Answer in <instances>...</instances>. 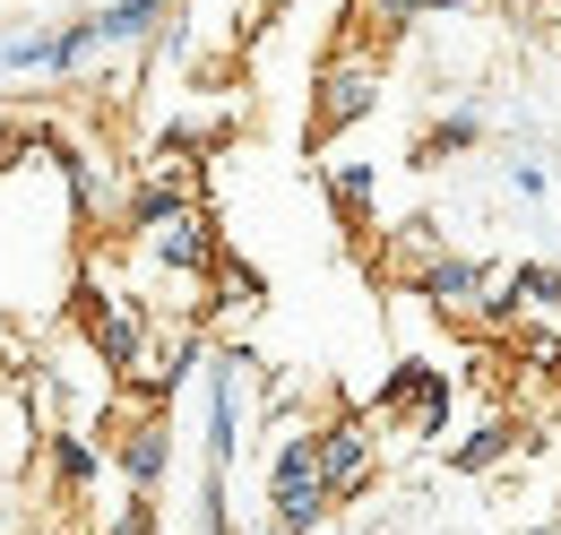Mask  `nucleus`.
Wrapping results in <instances>:
<instances>
[{"label":"nucleus","instance_id":"9b49d317","mask_svg":"<svg viewBox=\"0 0 561 535\" xmlns=\"http://www.w3.org/2000/svg\"><path fill=\"white\" fill-rule=\"evenodd\" d=\"M440 260H449V225L440 216H398L389 242H380V276L389 285H415L423 268H440Z\"/></svg>","mask_w":561,"mask_h":535},{"label":"nucleus","instance_id":"f03ea898","mask_svg":"<svg viewBox=\"0 0 561 535\" xmlns=\"http://www.w3.org/2000/svg\"><path fill=\"white\" fill-rule=\"evenodd\" d=\"M380 87H389V44L371 35H337L320 69H311V122H302V147H337L354 122L380 113Z\"/></svg>","mask_w":561,"mask_h":535},{"label":"nucleus","instance_id":"6ab92c4d","mask_svg":"<svg viewBox=\"0 0 561 535\" xmlns=\"http://www.w3.org/2000/svg\"><path fill=\"white\" fill-rule=\"evenodd\" d=\"M510 191H518V200H545V191H553V173H545L536 156H510Z\"/></svg>","mask_w":561,"mask_h":535},{"label":"nucleus","instance_id":"4468645a","mask_svg":"<svg viewBox=\"0 0 561 535\" xmlns=\"http://www.w3.org/2000/svg\"><path fill=\"white\" fill-rule=\"evenodd\" d=\"M527 449H536V432L510 423V414H492V423H476V432L449 449V475H492L501 458H527Z\"/></svg>","mask_w":561,"mask_h":535},{"label":"nucleus","instance_id":"0eeeda50","mask_svg":"<svg viewBox=\"0 0 561 535\" xmlns=\"http://www.w3.org/2000/svg\"><path fill=\"white\" fill-rule=\"evenodd\" d=\"M199 363H208V329H199V320H182V329H156L147 363L130 372V380H122V389L139 398V414H164V406H173V389H182Z\"/></svg>","mask_w":561,"mask_h":535},{"label":"nucleus","instance_id":"aec40b11","mask_svg":"<svg viewBox=\"0 0 561 535\" xmlns=\"http://www.w3.org/2000/svg\"><path fill=\"white\" fill-rule=\"evenodd\" d=\"M35 147H44V138H35V130H9V122H0V173H9L18 156H35Z\"/></svg>","mask_w":561,"mask_h":535},{"label":"nucleus","instance_id":"5701e85b","mask_svg":"<svg viewBox=\"0 0 561 535\" xmlns=\"http://www.w3.org/2000/svg\"><path fill=\"white\" fill-rule=\"evenodd\" d=\"M0 398H9V380H0Z\"/></svg>","mask_w":561,"mask_h":535},{"label":"nucleus","instance_id":"20e7f679","mask_svg":"<svg viewBox=\"0 0 561 535\" xmlns=\"http://www.w3.org/2000/svg\"><path fill=\"white\" fill-rule=\"evenodd\" d=\"M164 18H173V0H104L87 18H61V69L53 78H87V69L113 61V53H139Z\"/></svg>","mask_w":561,"mask_h":535},{"label":"nucleus","instance_id":"4be33fe9","mask_svg":"<svg viewBox=\"0 0 561 535\" xmlns=\"http://www.w3.org/2000/svg\"><path fill=\"white\" fill-rule=\"evenodd\" d=\"M277 9H285V0H260V18H277Z\"/></svg>","mask_w":561,"mask_h":535},{"label":"nucleus","instance_id":"dca6fc26","mask_svg":"<svg viewBox=\"0 0 561 535\" xmlns=\"http://www.w3.org/2000/svg\"><path fill=\"white\" fill-rule=\"evenodd\" d=\"M440 9H476V0H354V9H346V35L389 44V35H407L415 18H440Z\"/></svg>","mask_w":561,"mask_h":535},{"label":"nucleus","instance_id":"1a4fd4ad","mask_svg":"<svg viewBox=\"0 0 561 535\" xmlns=\"http://www.w3.org/2000/svg\"><path fill=\"white\" fill-rule=\"evenodd\" d=\"M113 475L130 492H164V475H173V414H130L113 432Z\"/></svg>","mask_w":561,"mask_h":535},{"label":"nucleus","instance_id":"39448f33","mask_svg":"<svg viewBox=\"0 0 561 535\" xmlns=\"http://www.w3.org/2000/svg\"><path fill=\"white\" fill-rule=\"evenodd\" d=\"M130 251H139L156 276H182V285H208V276H225V234H216L208 207H182V216H164V225L130 234Z\"/></svg>","mask_w":561,"mask_h":535},{"label":"nucleus","instance_id":"a211bd4d","mask_svg":"<svg viewBox=\"0 0 561 535\" xmlns=\"http://www.w3.org/2000/svg\"><path fill=\"white\" fill-rule=\"evenodd\" d=\"M104 535H156V492H130L122 510H113V527Z\"/></svg>","mask_w":561,"mask_h":535},{"label":"nucleus","instance_id":"f257e3e1","mask_svg":"<svg viewBox=\"0 0 561 535\" xmlns=\"http://www.w3.org/2000/svg\"><path fill=\"white\" fill-rule=\"evenodd\" d=\"M260 372L251 345L208 354V432H199V535H233V449H242V380Z\"/></svg>","mask_w":561,"mask_h":535},{"label":"nucleus","instance_id":"7ed1b4c3","mask_svg":"<svg viewBox=\"0 0 561 535\" xmlns=\"http://www.w3.org/2000/svg\"><path fill=\"white\" fill-rule=\"evenodd\" d=\"M70 311H78V337H87V354L104 363V380H130V372L147 363V345H156V329H164V320L147 311L139 294H122L104 268H87V276L70 285Z\"/></svg>","mask_w":561,"mask_h":535},{"label":"nucleus","instance_id":"ddd939ff","mask_svg":"<svg viewBox=\"0 0 561 535\" xmlns=\"http://www.w3.org/2000/svg\"><path fill=\"white\" fill-rule=\"evenodd\" d=\"M104 458H113V449H95L87 432H44V467H53V492H61V501H87V492L104 483Z\"/></svg>","mask_w":561,"mask_h":535},{"label":"nucleus","instance_id":"f8f14e48","mask_svg":"<svg viewBox=\"0 0 561 535\" xmlns=\"http://www.w3.org/2000/svg\"><path fill=\"white\" fill-rule=\"evenodd\" d=\"M320 191H329L346 234H371V216H380V164L371 156H329L320 164Z\"/></svg>","mask_w":561,"mask_h":535},{"label":"nucleus","instance_id":"423d86ee","mask_svg":"<svg viewBox=\"0 0 561 535\" xmlns=\"http://www.w3.org/2000/svg\"><path fill=\"white\" fill-rule=\"evenodd\" d=\"M449 406H458V380H449L440 363H423V354L389 363V380H380V423H407L415 441H440V432H449Z\"/></svg>","mask_w":561,"mask_h":535},{"label":"nucleus","instance_id":"f3484780","mask_svg":"<svg viewBox=\"0 0 561 535\" xmlns=\"http://www.w3.org/2000/svg\"><path fill=\"white\" fill-rule=\"evenodd\" d=\"M467 147H484V113H476V104H458V113L423 122L415 147H407V164H449V156H467Z\"/></svg>","mask_w":561,"mask_h":535},{"label":"nucleus","instance_id":"b1692460","mask_svg":"<svg viewBox=\"0 0 561 535\" xmlns=\"http://www.w3.org/2000/svg\"><path fill=\"white\" fill-rule=\"evenodd\" d=\"M329 535H337V527H329Z\"/></svg>","mask_w":561,"mask_h":535},{"label":"nucleus","instance_id":"2eb2a0df","mask_svg":"<svg viewBox=\"0 0 561 535\" xmlns=\"http://www.w3.org/2000/svg\"><path fill=\"white\" fill-rule=\"evenodd\" d=\"M311 483H329V467H320V423H285L277 458H268V501L277 492H311Z\"/></svg>","mask_w":561,"mask_h":535},{"label":"nucleus","instance_id":"6e6552de","mask_svg":"<svg viewBox=\"0 0 561 535\" xmlns=\"http://www.w3.org/2000/svg\"><path fill=\"white\" fill-rule=\"evenodd\" d=\"M320 467H329V492H337V501H363V492H371V475H380V432H371V414L337 406V414L320 423Z\"/></svg>","mask_w":561,"mask_h":535},{"label":"nucleus","instance_id":"412c9836","mask_svg":"<svg viewBox=\"0 0 561 535\" xmlns=\"http://www.w3.org/2000/svg\"><path fill=\"white\" fill-rule=\"evenodd\" d=\"M527 535H561V519H545V527H527Z\"/></svg>","mask_w":561,"mask_h":535},{"label":"nucleus","instance_id":"9d476101","mask_svg":"<svg viewBox=\"0 0 561 535\" xmlns=\"http://www.w3.org/2000/svg\"><path fill=\"white\" fill-rule=\"evenodd\" d=\"M492 285H501V268L467 260V251H449L440 268H423L407 294H415V303H432L440 320H467V311H484V303H492Z\"/></svg>","mask_w":561,"mask_h":535}]
</instances>
